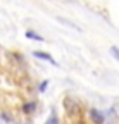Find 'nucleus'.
Here are the masks:
<instances>
[{"label": "nucleus", "mask_w": 119, "mask_h": 124, "mask_svg": "<svg viewBox=\"0 0 119 124\" xmlns=\"http://www.w3.org/2000/svg\"><path fill=\"white\" fill-rule=\"evenodd\" d=\"M57 21H59V23H62V24H66V26H71V28H74L76 31H79V29H81V28H78V26L74 24V23H71V21H67V19H64V17H57Z\"/></svg>", "instance_id": "423d86ee"}, {"label": "nucleus", "mask_w": 119, "mask_h": 124, "mask_svg": "<svg viewBox=\"0 0 119 124\" xmlns=\"http://www.w3.org/2000/svg\"><path fill=\"white\" fill-rule=\"evenodd\" d=\"M26 38L35 40V41H43V36H41V35H38V33H35L33 29H28V31H26Z\"/></svg>", "instance_id": "39448f33"}, {"label": "nucleus", "mask_w": 119, "mask_h": 124, "mask_svg": "<svg viewBox=\"0 0 119 124\" xmlns=\"http://www.w3.org/2000/svg\"><path fill=\"white\" fill-rule=\"evenodd\" d=\"M111 55L116 60H119V48H117V46H111Z\"/></svg>", "instance_id": "6e6552de"}, {"label": "nucleus", "mask_w": 119, "mask_h": 124, "mask_svg": "<svg viewBox=\"0 0 119 124\" xmlns=\"http://www.w3.org/2000/svg\"><path fill=\"white\" fill-rule=\"evenodd\" d=\"M36 108H38V103H36L35 100H29V102H24V105H23V112H24V114H33Z\"/></svg>", "instance_id": "20e7f679"}, {"label": "nucleus", "mask_w": 119, "mask_h": 124, "mask_svg": "<svg viewBox=\"0 0 119 124\" xmlns=\"http://www.w3.org/2000/svg\"><path fill=\"white\" fill-rule=\"evenodd\" d=\"M45 124H59V119H57V116H55V114H50V117L45 121Z\"/></svg>", "instance_id": "0eeeda50"}, {"label": "nucleus", "mask_w": 119, "mask_h": 124, "mask_svg": "<svg viewBox=\"0 0 119 124\" xmlns=\"http://www.w3.org/2000/svg\"><path fill=\"white\" fill-rule=\"evenodd\" d=\"M88 114H90V119H92L93 124H103V122H105V116H103L98 108H90Z\"/></svg>", "instance_id": "f257e3e1"}, {"label": "nucleus", "mask_w": 119, "mask_h": 124, "mask_svg": "<svg viewBox=\"0 0 119 124\" xmlns=\"http://www.w3.org/2000/svg\"><path fill=\"white\" fill-rule=\"evenodd\" d=\"M47 86H48V81H41V85L38 86V90H40V91H45Z\"/></svg>", "instance_id": "1a4fd4ad"}, {"label": "nucleus", "mask_w": 119, "mask_h": 124, "mask_svg": "<svg viewBox=\"0 0 119 124\" xmlns=\"http://www.w3.org/2000/svg\"><path fill=\"white\" fill-rule=\"evenodd\" d=\"M64 107H66V112H69V114H78V110H79L78 102L72 100L71 97H67V98L64 100Z\"/></svg>", "instance_id": "f03ea898"}, {"label": "nucleus", "mask_w": 119, "mask_h": 124, "mask_svg": "<svg viewBox=\"0 0 119 124\" xmlns=\"http://www.w3.org/2000/svg\"><path fill=\"white\" fill-rule=\"evenodd\" d=\"M33 55H35L36 59H41V60H45V62H50V64L57 66V62L54 60V57H50V54H47V52H41V50H35V52H33Z\"/></svg>", "instance_id": "7ed1b4c3"}]
</instances>
